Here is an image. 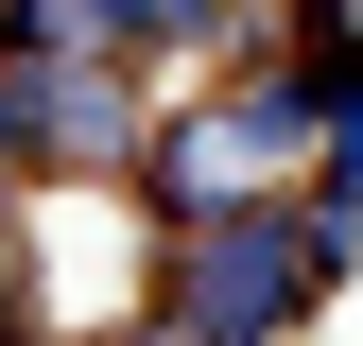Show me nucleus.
I'll return each mask as SVG.
<instances>
[{"label": "nucleus", "instance_id": "obj_3", "mask_svg": "<svg viewBox=\"0 0 363 346\" xmlns=\"http://www.w3.org/2000/svg\"><path fill=\"white\" fill-rule=\"evenodd\" d=\"M173 69L156 52H52V35H0V156L35 191H139Z\"/></svg>", "mask_w": 363, "mask_h": 346}, {"label": "nucleus", "instance_id": "obj_1", "mask_svg": "<svg viewBox=\"0 0 363 346\" xmlns=\"http://www.w3.org/2000/svg\"><path fill=\"white\" fill-rule=\"evenodd\" d=\"M346 139V104H311V69L294 52H242V69H208V86H173L156 104V156H139V225H208V208H277L311 191Z\"/></svg>", "mask_w": 363, "mask_h": 346}, {"label": "nucleus", "instance_id": "obj_5", "mask_svg": "<svg viewBox=\"0 0 363 346\" xmlns=\"http://www.w3.org/2000/svg\"><path fill=\"white\" fill-rule=\"evenodd\" d=\"M225 18V52H277V0H208Z\"/></svg>", "mask_w": 363, "mask_h": 346}, {"label": "nucleus", "instance_id": "obj_4", "mask_svg": "<svg viewBox=\"0 0 363 346\" xmlns=\"http://www.w3.org/2000/svg\"><path fill=\"white\" fill-rule=\"evenodd\" d=\"M0 312H35V173L0 156Z\"/></svg>", "mask_w": 363, "mask_h": 346}, {"label": "nucleus", "instance_id": "obj_2", "mask_svg": "<svg viewBox=\"0 0 363 346\" xmlns=\"http://www.w3.org/2000/svg\"><path fill=\"white\" fill-rule=\"evenodd\" d=\"M346 294V242L311 225V191H277V208H208V225H156V277H139V312L173 329V346H277V329H311Z\"/></svg>", "mask_w": 363, "mask_h": 346}]
</instances>
